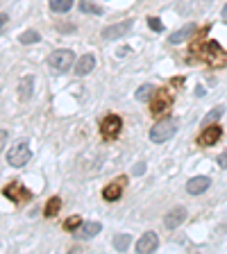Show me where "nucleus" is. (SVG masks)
<instances>
[{"label": "nucleus", "instance_id": "nucleus-1", "mask_svg": "<svg viewBox=\"0 0 227 254\" xmlns=\"http://www.w3.org/2000/svg\"><path fill=\"white\" fill-rule=\"evenodd\" d=\"M191 52H195V57H200L202 61H207L209 66H225L227 64V55L216 41H202L193 48Z\"/></svg>", "mask_w": 227, "mask_h": 254}, {"label": "nucleus", "instance_id": "nucleus-2", "mask_svg": "<svg viewBox=\"0 0 227 254\" xmlns=\"http://www.w3.org/2000/svg\"><path fill=\"white\" fill-rule=\"evenodd\" d=\"M175 132H177L175 118H164V120H159V123L150 130V141H152V143H166L168 138L175 137Z\"/></svg>", "mask_w": 227, "mask_h": 254}, {"label": "nucleus", "instance_id": "nucleus-3", "mask_svg": "<svg viewBox=\"0 0 227 254\" xmlns=\"http://www.w3.org/2000/svg\"><path fill=\"white\" fill-rule=\"evenodd\" d=\"M32 159V152H30V145L27 141H19V143H14L7 152V163L12 166V168H23L27 161Z\"/></svg>", "mask_w": 227, "mask_h": 254}, {"label": "nucleus", "instance_id": "nucleus-4", "mask_svg": "<svg viewBox=\"0 0 227 254\" xmlns=\"http://www.w3.org/2000/svg\"><path fill=\"white\" fill-rule=\"evenodd\" d=\"M73 61H75V52L68 50V48L50 52V57H48V66H50L52 71H57V73L68 71V68L73 66Z\"/></svg>", "mask_w": 227, "mask_h": 254}, {"label": "nucleus", "instance_id": "nucleus-5", "mask_svg": "<svg viewBox=\"0 0 227 254\" xmlns=\"http://www.w3.org/2000/svg\"><path fill=\"white\" fill-rule=\"evenodd\" d=\"M121 130H123V120H121L116 114H107V116L103 118V123H100V134H103V138H107V141L118 138Z\"/></svg>", "mask_w": 227, "mask_h": 254}, {"label": "nucleus", "instance_id": "nucleus-6", "mask_svg": "<svg viewBox=\"0 0 227 254\" xmlns=\"http://www.w3.org/2000/svg\"><path fill=\"white\" fill-rule=\"evenodd\" d=\"M168 107H173V93H170L168 89H157V91L152 93L150 111H152L155 116H159V114H164Z\"/></svg>", "mask_w": 227, "mask_h": 254}, {"label": "nucleus", "instance_id": "nucleus-7", "mask_svg": "<svg viewBox=\"0 0 227 254\" xmlns=\"http://www.w3.org/2000/svg\"><path fill=\"white\" fill-rule=\"evenodd\" d=\"M2 195L7 197V200H12V202H27L30 197H32V193H30V189L27 186H23V182H12L7 184L5 189H2Z\"/></svg>", "mask_w": 227, "mask_h": 254}, {"label": "nucleus", "instance_id": "nucleus-8", "mask_svg": "<svg viewBox=\"0 0 227 254\" xmlns=\"http://www.w3.org/2000/svg\"><path fill=\"white\" fill-rule=\"evenodd\" d=\"M134 27V20H121L116 25H109L103 30V39L104 41H114V39H121L125 34H130V30Z\"/></svg>", "mask_w": 227, "mask_h": 254}, {"label": "nucleus", "instance_id": "nucleus-9", "mask_svg": "<svg viewBox=\"0 0 227 254\" xmlns=\"http://www.w3.org/2000/svg\"><path fill=\"white\" fill-rule=\"evenodd\" d=\"M221 137H223V130L218 125L211 123V125H207V127L202 130V134L198 137V145H205V148H207V145H216L221 141Z\"/></svg>", "mask_w": 227, "mask_h": 254}, {"label": "nucleus", "instance_id": "nucleus-10", "mask_svg": "<svg viewBox=\"0 0 227 254\" xmlns=\"http://www.w3.org/2000/svg\"><path fill=\"white\" fill-rule=\"evenodd\" d=\"M159 248V236L155 232H145V234L136 241V252L139 254H150Z\"/></svg>", "mask_w": 227, "mask_h": 254}, {"label": "nucleus", "instance_id": "nucleus-11", "mask_svg": "<svg viewBox=\"0 0 227 254\" xmlns=\"http://www.w3.org/2000/svg\"><path fill=\"white\" fill-rule=\"evenodd\" d=\"M184 220H186V209H184V207H175V209H170L168 214H166L164 225H166L168 229H177Z\"/></svg>", "mask_w": 227, "mask_h": 254}, {"label": "nucleus", "instance_id": "nucleus-12", "mask_svg": "<svg viewBox=\"0 0 227 254\" xmlns=\"http://www.w3.org/2000/svg\"><path fill=\"white\" fill-rule=\"evenodd\" d=\"M125 177H118V182H111V184H107L103 189V197L107 200V202H116L118 197H121V193H123V186H125Z\"/></svg>", "mask_w": 227, "mask_h": 254}, {"label": "nucleus", "instance_id": "nucleus-13", "mask_svg": "<svg viewBox=\"0 0 227 254\" xmlns=\"http://www.w3.org/2000/svg\"><path fill=\"white\" fill-rule=\"evenodd\" d=\"M209 186H211V179L205 177V175H198V177H193V179H188L186 182V191L191 193V195H202Z\"/></svg>", "mask_w": 227, "mask_h": 254}, {"label": "nucleus", "instance_id": "nucleus-14", "mask_svg": "<svg viewBox=\"0 0 227 254\" xmlns=\"http://www.w3.org/2000/svg\"><path fill=\"white\" fill-rule=\"evenodd\" d=\"M96 234H100V222H82L75 229V238L78 241H91Z\"/></svg>", "mask_w": 227, "mask_h": 254}, {"label": "nucleus", "instance_id": "nucleus-15", "mask_svg": "<svg viewBox=\"0 0 227 254\" xmlns=\"http://www.w3.org/2000/svg\"><path fill=\"white\" fill-rule=\"evenodd\" d=\"M96 68V57L91 55V52H86V55H82V57L78 59V64H75V75H89L91 71Z\"/></svg>", "mask_w": 227, "mask_h": 254}, {"label": "nucleus", "instance_id": "nucleus-16", "mask_svg": "<svg viewBox=\"0 0 227 254\" xmlns=\"http://www.w3.org/2000/svg\"><path fill=\"white\" fill-rule=\"evenodd\" d=\"M32 93H34V78L32 75H23L19 82V98L21 102H27V100L32 98Z\"/></svg>", "mask_w": 227, "mask_h": 254}, {"label": "nucleus", "instance_id": "nucleus-17", "mask_svg": "<svg viewBox=\"0 0 227 254\" xmlns=\"http://www.w3.org/2000/svg\"><path fill=\"white\" fill-rule=\"evenodd\" d=\"M193 34H195V25H184V27H180L177 32L170 34L168 41L173 43V46H177V43H184V41H188Z\"/></svg>", "mask_w": 227, "mask_h": 254}, {"label": "nucleus", "instance_id": "nucleus-18", "mask_svg": "<svg viewBox=\"0 0 227 254\" xmlns=\"http://www.w3.org/2000/svg\"><path fill=\"white\" fill-rule=\"evenodd\" d=\"M80 12L82 14H93V16H103V7L96 5L93 0H80Z\"/></svg>", "mask_w": 227, "mask_h": 254}, {"label": "nucleus", "instance_id": "nucleus-19", "mask_svg": "<svg viewBox=\"0 0 227 254\" xmlns=\"http://www.w3.org/2000/svg\"><path fill=\"white\" fill-rule=\"evenodd\" d=\"M59 209H62V197H50L48 200V204H45V209H43V215L45 218H55V215L59 214Z\"/></svg>", "mask_w": 227, "mask_h": 254}, {"label": "nucleus", "instance_id": "nucleus-20", "mask_svg": "<svg viewBox=\"0 0 227 254\" xmlns=\"http://www.w3.org/2000/svg\"><path fill=\"white\" fill-rule=\"evenodd\" d=\"M19 41L23 43V46H30V43H39V41H41V34L37 32V30H25V32L19 34Z\"/></svg>", "mask_w": 227, "mask_h": 254}, {"label": "nucleus", "instance_id": "nucleus-21", "mask_svg": "<svg viewBox=\"0 0 227 254\" xmlns=\"http://www.w3.org/2000/svg\"><path fill=\"white\" fill-rule=\"evenodd\" d=\"M48 5H50L52 12L66 14V12H68V9L73 7V0H48Z\"/></svg>", "mask_w": 227, "mask_h": 254}, {"label": "nucleus", "instance_id": "nucleus-22", "mask_svg": "<svg viewBox=\"0 0 227 254\" xmlns=\"http://www.w3.org/2000/svg\"><path fill=\"white\" fill-rule=\"evenodd\" d=\"M152 93H155V86H152V84H143L141 89L134 93V98L139 100V102H148V100L152 98Z\"/></svg>", "mask_w": 227, "mask_h": 254}, {"label": "nucleus", "instance_id": "nucleus-23", "mask_svg": "<svg viewBox=\"0 0 227 254\" xmlns=\"http://www.w3.org/2000/svg\"><path fill=\"white\" fill-rule=\"evenodd\" d=\"M130 243H132L130 234H118L116 238H114V248H116L118 252H125V250L130 248Z\"/></svg>", "mask_w": 227, "mask_h": 254}, {"label": "nucleus", "instance_id": "nucleus-24", "mask_svg": "<svg viewBox=\"0 0 227 254\" xmlns=\"http://www.w3.org/2000/svg\"><path fill=\"white\" fill-rule=\"evenodd\" d=\"M80 225H82V218H80V215H73V218H68V220H66L64 227L68 229V232H75Z\"/></svg>", "mask_w": 227, "mask_h": 254}, {"label": "nucleus", "instance_id": "nucleus-25", "mask_svg": "<svg viewBox=\"0 0 227 254\" xmlns=\"http://www.w3.org/2000/svg\"><path fill=\"white\" fill-rule=\"evenodd\" d=\"M221 114H223V107H216V109L211 111V114H207V116H205V125H211V123L216 120V118L221 116Z\"/></svg>", "mask_w": 227, "mask_h": 254}, {"label": "nucleus", "instance_id": "nucleus-26", "mask_svg": "<svg viewBox=\"0 0 227 254\" xmlns=\"http://www.w3.org/2000/svg\"><path fill=\"white\" fill-rule=\"evenodd\" d=\"M148 25L152 27V30H157V32H162V30H164V23L159 19H155V16H150V19H148Z\"/></svg>", "mask_w": 227, "mask_h": 254}, {"label": "nucleus", "instance_id": "nucleus-27", "mask_svg": "<svg viewBox=\"0 0 227 254\" xmlns=\"http://www.w3.org/2000/svg\"><path fill=\"white\" fill-rule=\"evenodd\" d=\"M7 141H9V132H7V130H0V152L5 150Z\"/></svg>", "mask_w": 227, "mask_h": 254}, {"label": "nucleus", "instance_id": "nucleus-28", "mask_svg": "<svg viewBox=\"0 0 227 254\" xmlns=\"http://www.w3.org/2000/svg\"><path fill=\"white\" fill-rule=\"evenodd\" d=\"M132 173H134V175H143V173H145V163H136L134 168H132Z\"/></svg>", "mask_w": 227, "mask_h": 254}, {"label": "nucleus", "instance_id": "nucleus-29", "mask_svg": "<svg viewBox=\"0 0 227 254\" xmlns=\"http://www.w3.org/2000/svg\"><path fill=\"white\" fill-rule=\"evenodd\" d=\"M216 161H218V166H221V168H227V152H223V155L218 156Z\"/></svg>", "mask_w": 227, "mask_h": 254}, {"label": "nucleus", "instance_id": "nucleus-30", "mask_svg": "<svg viewBox=\"0 0 227 254\" xmlns=\"http://www.w3.org/2000/svg\"><path fill=\"white\" fill-rule=\"evenodd\" d=\"M7 20H9V16H7V14H0V25H5Z\"/></svg>", "mask_w": 227, "mask_h": 254}, {"label": "nucleus", "instance_id": "nucleus-31", "mask_svg": "<svg viewBox=\"0 0 227 254\" xmlns=\"http://www.w3.org/2000/svg\"><path fill=\"white\" fill-rule=\"evenodd\" d=\"M223 16H225V19H227V5H225V9H223Z\"/></svg>", "mask_w": 227, "mask_h": 254}]
</instances>
